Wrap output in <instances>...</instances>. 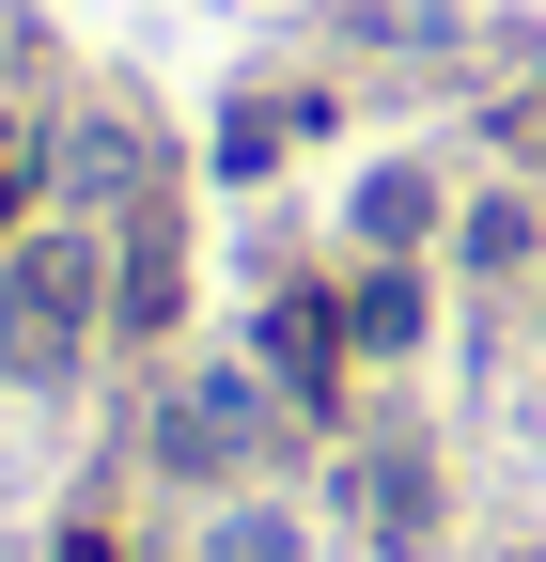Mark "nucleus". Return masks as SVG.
I'll use <instances>...</instances> for the list:
<instances>
[{
	"label": "nucleus",
	"mask_w": 546,
	"mask_h": 562,
	"mask_svg": "<svg viewBox=\"0 0 546 562\" xmlns=\"http://www.w3.org/2000/svg\"><path fill=\"white\" fill-rule=\"evenodd\" d=\"M94 297H110V266L79 235H32L16 266H0V344H16V375H62V360H79Z\"/></svg>",
	"instance_id": "f257e3e1"
},
{
	"label": "nucleus",
	"mask_w": 546,
	"mask_h": 562,
	"mask_svg": "<svg viewBox=\"0 0 546 562\" xmlns=\"http://www.w3.org/2000/svg\"><path fill=\"white\" fill-rule=\"evenodd\" d=\"M110 328H172V235L125 250V313H110Z\"/></svg>",
	"instance_id": "f03ea898"
},
{
	"label": "nucleus",
	"mask_w": 546,
	"mask_h": 562,
	"mask_svg": "<svg viewBox=\"0 0 546 562\" xmlns=\"http://www.w3.org/2000/svg\"><path fill=\"white\" fill-rule=\"evenodd\" d=\"M360 344H406V328H422V297H406V281H360V313H344Z\"/></svg>",
	"instance_id": "7ed1b4c3"
},
{
	"label": "nucleus",
	"mask_w": 546,
	"mask_h": 562,
	"mask_svg": "<svg viewBox=\"0 0 546 562\" xmlns=\"http://www.w3.org/2000/svg\"><path fill=\"white\" fill-rule=\"evenodd\" d=\"M62 562H125V547H110V531H79V516H62Z\"/></svg>",
	"instance_id": "20e7f679"
}]
</instances>
